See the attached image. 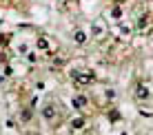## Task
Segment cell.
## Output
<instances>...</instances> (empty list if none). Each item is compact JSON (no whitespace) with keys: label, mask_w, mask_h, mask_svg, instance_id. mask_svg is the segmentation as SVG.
Segmentation results:
<instances>
[{"label":"cell","mask_w":153,"mask_h":135,"mask_svg":"<svg viewBox=\"0 0 153 135\" xmlns=\"http://www.w3.org/2000/svg\"><path fill=\"white\" fill-rule=\"evenodd\" d=\"M22 120H31V108H25L22 111Z\"/></svg>","instance_id":"obj_9"},{"label":"cell","mask_w":153,"mask_h":135,"mask_svg":"<svg viewBox=\"0 0 153 135\" xmlns=\"http://www.w3.org/2000/svg\"><path fill=\"white\" fill-rule=\"evenodd\" d=\"M38 49H42V51H45V49H49V42H47L45 38H40V40H38Z\"/></svg>","instance_id":"obj_8"},{"label":"cell","mask_w":153,"mask_h":135,"mask_svg":"<svg viewBox=\"0 0 153 135\" xmlns=\"http://www.w3.org/2000/svg\"><path fill=\"white\" fill-rule=\"evenodd\" d=\"M73 40H76L78 44H84L87 42V33H84V31H76V33H73Z\"/></svg>","instance_id":"obj_5"},{"label":"cell","mask_w":153,"mask_h":135,"mask_svg":"<svg viewBox=\"0 0 153 135\" xmlns=\"http://www.w3.org/2000/svg\"><path fill=\"white\" fill-rule=\"evenodd\" d=\"M93 31H96V35H102L104 33V27L100 22H93Z\"/></svg>","instance_id":"obj_7"},{"label":"cell","mask_w":153,"mask_h":135,"mask_svg":"<svg viewBox=\"0 0 153 135\" xmlns=\"http://www.w3.org/2000/svg\"><path fill=\"white\" fill-rule=\"evenodd\" d=\"M135 95H138L140 100H144V97H149V89H146L144 84H140L138 89H135Z\"/></svg>","instance_id":"obj_4"},{"label":"cell","mask_w":153,"mask_h":135,"mask_svg":"<svg viewBox=\"0 0 153 135\" xmlns=\"http://www.w3.org/2000/svg\"><path fill=\"white\" fill-rule=\"evenodd\" d=\"M84 104H87V97L84 95H76L73 97V108H82Z\"/></svg>","instance_id":"obj_3"},{"label":"cell","mask_w":153,"mask_h":135,"mask_svg":"<svg viewBox=\"0 0 153 135\" xmlns=\"http://www.w3.org/2000/svg\"><path fill=\"white\" fill-rule=\"evenodd\" d=\"M71 124H73V128H82L84 126V117H76Z\"/></svg>","instance_id":"obj_6"},{"label":"cell","mask_w":153,"mask_h":135,"mask_svg":"<svg viewBox=\"0 0 153 135\" xmlns=\"http://www.w3.org/2000/svg\"><path fill=\"white\" fill-rule=\"evenodd\" d=\"M42 117H45V120H53V117H56V108H53V104H47L45 108H42Z\"/></svg>","instance_id":"obj_2"},{"label":"cell","mask_w":153,"mask_h":135,"mask_svg":"<svg viewBox=\"0 0 153 135\" xmlns=\"http://www.w3.org/2000/svg\"><path fill=\"white\" fill-rule=\"evenodd\" d=\"M111 15H113V18H120V15H122V11H120V7H115L113 11H111Z\"/></svg>","instance_id":"obj_10"},{"label":"cell","mask_w":153,"mask_h":135,"mask_svg":"<svg viewBox=\"0 0 153 135\" xmlns=\"http://www.w3.org/2000/svg\"><path fill=\"white\" fill-rule=\"evenodd\" d=\"M73 77L78 80V84H91V82H93V73H91V71H84V73H73Z\"/></svg>","instance_id":"obj_1"}]
</instances>
